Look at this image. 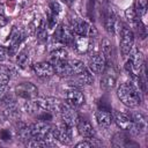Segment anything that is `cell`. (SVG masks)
I'll return each instance as SVG.
<instances>
[{
    "label": "cell",
    "instance_id": "obj_16",
    "mask_svg": "<svg viewBox=\"0 0 148 148\" xmlns=\"http://www.w3.org/2000/svg\"><path fill=\"white\" fill-rule=\"evenodd\" d=\"M95 118H96L97 124H98L101 127H109V126L112 124V121H113L112 113H111L109 110L104 109V108L98 109V110L96 111Z\"/></svg>",
    "mask_w": 148,
    "mask_h": 148
},
{
    "label": "cell",
    "instance_id": "obj_17",
    "mask_svg": "<svg viewBox=\"0 0 148 148\" xmlns=\"http://www.w3.org/2000/svg\"><path fill=\"white\" fill-rule=\"evenodd\" d=\"M76 127H77V131H79L80 135H82L83 138L90 139V138H92L95 135V131H94L92 125L88 120H86V119L79 118V121L76 124Z\"/></svg>",
    "mask_w": 148,
    "mask_h": 148
},
{
    "label": "cell",
    "instance_id": "obj_2",
    "mask_svg": "<svg viewBox=\"0 0 148 148\" xmlns=\"http://www.w3.org/2000/svg\"><path fill=\"white\" fill-rule=\"evenodd\" d=\"M69 29L72 30L73 35L75 36H86V37H94L96 36V29L88 23L86 20L80 17H73L69 23Z\"/></svg>",
    "mask_w": 148,
    "mask_h": 148
},
{
    "label": "cell",
    "instance_id": "obj_22",
    "mask_svg": "<svg viewBox=\"0 0 148 148\" xmlns=\"http://www.w3.org/2000/svg\"><path fill=\"white\" fill-rule=\"evenodd\" d=\"M77 76V79H79V81H80V83H82V84H92L94 83V76H92V73L89 71V69H87V68H84L80 74H77L76 75Z\"/></svg>",
    "mask_w": 148,
    "mask_h": 148
},
{
    "label": "cell",
    "instance_id": "obj_4",
    "mask_svg": "<svg viewBox=\"0 0 148 148\" xmlns=\"http://www.w3.org/2000/svg\"><path fill=\"white\" fill-rule=\"evenodd\" d=\"M59 112H60V117H61L62 123H65L72 127L76 126L80 117L73 106L68 105L67 103H61L60 108H59Z\"/></svg>",
    "mask_w": 148,
    "mask_h": 148
},
{
    "label": "cell",
    "instance_id": "obj_11",
    "mask_svg": "<svg viewBox=\"0 0 148 148\" xmlns=\"http://www.w3.org/2000/svg\"><path fill=\"white\" fill-rule=\"evenodd\" d=\"M84 65L82 61L76 60V59H67L65 67H64V72H62V76H71V75H77L80 74L83 69H84Z\"/></svg>",
    "mask_w": 148,
    "mask_h": 148
},
{
    "label": "cell",
    "instance_id": "obj_19",
    "mask_svg": "<svg viewBox=\"0 0 148 148\" xmlns=\"http://www.w3.org/2000/svg\"><path fill=\"white\" fill-rule=\"evenodd\" d=\"M68 59V52L65 47H57L51 52V64L58 61H65Z\"/></svg>",
    "mask_w": 148,
    "mask_h": 148
},
{
    "label": "cell",
    "instance_id": "obj_32",
    "mask_svg": "<svg viewBox=\"0 0 148 148\" xmlns=\"http://www.w3.org/2000/svg\"><path fill=\"white\" fill-rule=\"evenodd\" d=\"M7 88H8V84H2V83H0V101L6 96Z\"/></svg>",
    "mask_w": 148,
    "mask_h": 148
},
{
    "label": "cell",
    "instance_id": "obj_1",
    "mask_svg": "<svg viewBox=\"0 0 148 148\" xmlns=\"http://www.w3.org/2000/svg\"><path fill=\"white\" fill-rule=\"evenodd\" d=\"M117 96L120 102L128 108H136L141 104L139 87L133 82H124L117 89Z\"/></svg>",
    "mask_w": 148,
    "mask_h": 148
},
{
    "label": "cell",
    "instance_id": "obj_25",
    "mask_svg": "<svg viewBox=\"0 0 148 148\" xmlns=\"http://www.w3.org/2000/svg\"><path fill=\"white\" fill-rule=\"evenodd\" d=\"M10 69L7 66L0 65V83L2 84H8L10 80Z\"/></svg>",
    "mask_w": 148,
    "mask_h": 148
},
{
    "label": "cell",
    "instance_id": "obj_28",
    "mask_svg": "<svg viewBox=\"0 0 148 148\" xmlns=\"http://www.w3.org/2000/svg\"><path fill=\"white\" fill-rule=\"evenodd\" d=\"M125 16H126V18H127L130 22H132V23H135V22L139 21L134 7H128V8L125 10Z\"/></svg>",
    "mask_w": 148,
    "mask_h": 148
},
{
    "label": "cell",
    "instance_id": "obj_26",
    "mask_svg": "<svg viewBox=\"0 0 148 148\" xmlns=\"http://www.w3.org/2000/svg\"><path fill=\"white\" fill-rule=\"evenodd\" d=\"M36 34H37V37H38V39L39 40H45L46 39V37H47V34H46V24H45V22L42 20L40 21V23H39V25H37V28H36Z\"/></svg>",
    "mask_w": 148,
    "mask_h": 148
},
{
    "label": "cell",
    "instance_id": "obj_33",
    "mask_svg": "<svg viewBox=\"0 0 148 148\" xmlns=\"http://www.w3.org/2000/svg\"><path fill=\"white\" fill-rule=\"evenodd\" d=\"M0 135H1L2 140H9V138H10V134H9V132H7V131H1Z\"/></svg>",
    "mask_w": 148,
    "mask_h": 148
},
{
    "label": "cell",
    "instance_id": "obj_35",
    "mask_svg": "<svg viewBox=\"0 0 148 148\" xmlns=\"http://www.w3.org/2000/svg\"><path fill=\"white\" fill-rule=\"evenodd\" d=\"M62 1H64L67 6H69V7H71V6H73V3H74V1H75V0H62Z\"/></svg>",
    "mask_w": 148,
    "mask_h": 148
},
{
    "label": "cell",
    "instance_id": "obj_5",
    "mask_svg": "<svg viewBox=\"0 0 148 148\" xmlns=\"http://www.w3.org/2000/svg\"><path fill=\"white\" fill-rule=\"evenodd\" d=\"M53 130V134H54V138L56 140H58L60 143L62 145H69L72 142V126L65 124V123H61L54 127H52Z\"/></svg>",
    "mask_w": 148,
    "mask_h": 148
},
{
    "label": "cell",
    "instance_id": "obj_18",
    "mask_svg": "<svg viewBox=\"0 0 148 148\" xmlns=\"http://www.w3.org/2000/svg\"><path fill=\"white\" fill-rule=\"evenodd\" d=\"M73 45L76 52L86 53L90 49V38L86 36H75L73 39Z\"/></svg>",
    "mask_w": 148,
    "mask_h": 148
},
{
    "label": "cell",
    "instance_id": "obj_21",
    "mask_svg": "<svg viewBox=\"0 0 148 148\" xmlns=\"http://www.w3.org/2000/svg\"><path fill=\"white\" fill-rule=\"evenodd\" d=\"M101 50H102L103 57L108 61L112 57V43H111V40H109L108 38H104L102 40V44H101Z\"/></svg>",
    "mask_w": 148,
    "mask_h": 148
},
{
    "label": "cell",
    "instance_id": "obj_13",
    "mask_svg": "<svg viewBox=\"0 0 148 148\" xmlns=\"http://www.w3.org/2000/svg\"><path fill=\"white\" fill-rule=\"evenodd\" d=\"M131 118L133 121V127L131 130V133L136 134V135L143 133L146 131V127H147L146 117L140 112H134L131 114Z\"/></svg>",
    "mask_w": 148,
    "mask_h": 148
},
{
    "label": "cell",
    "instance_id": "obj_20",
    "mask_svg": "<svg viewBox=\"0 0 148 148\" xmlns=\"http://www.w3.org/2000/svg\"><path fill=\"white\" fill-rule=\"evenodd\" d=\"M114 84H116V75L113 74L105 73L101 79V88L103 90H110L114 87Z\"/></svg>",
    "mask_w": 148,
    "mask_h": 148
},
{
    "label": "cell",
    "instance_id": "obj_23",
    "mask_svg": "<svg viewBox=\"0 0 148 148\" xmlns=\"http://www.w3.org/2000/svg\"><path fill=\"white\" fill-rule=\"evenodd\" d=\"M17 65L21 68H25L28 62H29V50L27 47H24L23 50H21L17 54V59H16Z\"/></svg>",
    "mask_w": 148,
    "mask_h": 148
},
{
    "label": "cell",
    "instance_id": "obj_7",
    "mask_svg": "<svg viewBox=\"0 0 148 148\" xmlns=\"http://www.w3.org/2000/svg\"><path fill=\"white\" fill-rule=\"evenodd\" d=\"M15 94L21 98L32 99L38 96V89L31 82H22L15 87Z\"/></svg>",
    "mask_w": 148,
    "mask_h": 148
},
{
    "label": "cell",
    "instance_id": "obj_14",
    "mask_svg": "<svg viewBox=\"0 0 148 148\" xmlns=\"http://www.w3.org/2000/svg\"><path fill=\"white\" fill-rule=\"evenodd\" d=\"M112 117H113V120L116 121V124L118 125L119 128L131 132V130L133 127V121H132L131 116L123 113V112H119V111H114Z\"/></svg>",
    "mask_w": 148,
    "mask_h": 148
},
{
    "label": "cell",
    "instance_id": "obj_9",
    "mask_svg": "<svg viewBox=\"0 0 148 148\" xmlns=\"http://www.w3.org/2000/svg\"><path fill=\"white\" fill-rule=\"evenodd\" d=\"M89 71L94 74H102L106 68V60L102 53H95L89 58Z\"/></svg>",
    "mask_w": 148,
    "mask_h": 148
},
{
    "label": "cell",
    "instance_id": "obj_30",
    "mask_svg": "<svg viewBox=\"0 0 148 148\" xmlns=\"http://www.w3.org/2000/svg\"><path fill=\"white\" fill-rule=\"evenodd\" d=\"M94 145H92V142H90V141H88V140H84V141H81V142H77L76 145H75V147L76 148H81V147H83V148H89V147H92Z\"/></svg>",
    "mask_w": 148,
    "mask_h": 148
},
{
    "label": "cell",
    "instance_id": "obj_15",
    "mask_svg": "<svg viewBox=\"0 0 148 148\" xmlns=\"http://www.w3.org/2000/svg\"><path fill=\"white\" fill-rule=\"evenodd\" d=\"M117 13L113 8H108L105 15H104V28L105 30L113 35L114 31H116V28H117Z\"/></svg>",
    "mask_w": 148,
    "mask_h": 148
},
{
    "label": "cell",
    "instance_id": "obj_24",
    "mask_svg": "<svg viewBox=\"0 0 148 148\" xmlns=\"http://www.w3.org/2000/svg\"><path fill=\"white\" fill-rule=\"evenodd\" d=\"M130 143V139L125 133H117L113 136V145L117 147H124Z\"/></svg>",
    "mask_w": 148,
    "mask_h": 148
},
{
    "label": "cell",
    "instance_id": "obj_34",
    "mask_svg": "<svg viewBox=\"0 0 148 148\" xmlns=\"http://www.w3.org/2000/svg\"><path fill=\"white\" fill-rule=\"evenodd\" d=\"M6 24H7V20H6V17H5L2 14H0V28L5 27Z\"/></svg>",
    "mask_w": 148,
    "mask_h": 148
},
{
    "label": "cell",
    "instance_id": "obj_6",
    "mask_svg": "<svg viewBox=\"0 0 148 148\" xmlns=\"http://www.w3.org/2000/svg\"><path fill=\"white\" fill-rule=\"evenodd\" d=\"M53 39L60 44H65V45H69L73 44V39H74V35L72 32V30L69 29V25L66 24H59L56 28V31L53 34Z\"/></svg>",
    "mask_w": 148,
    "mask_h": 148
},
{
    "label": "cell",
    "instance_id": "obj_12",
    "mask_svg": "<svg viewBox=\"0 0 148 148\" xmlns=\"http://www.w3.org/2000/svg\"><path fill=\"white\" fill-rule=\"evenodd\" d=\"M34 72L37 76L46 79V77H51L54 74V68L52 66L51 62L47 61H40V62H36L34 66Z\"/></svg>",
    "mask_w": 148,
    "mask_h": 148
},
{
    "label": "cell",
    "instance_id": "obj_10",
    "mask_svg": "<svg viewBox=\"0 0 148 148\" xmlns=\"http://www.w3.org/2000/svg\"><path fill=\"white\" fill-rule=\"evenodd\" d=\"M65 99H66V103L68 105L73 106L74 109L80 108L84 103V96H83V94L77 88H69V89H67L66 94H65Z\"/></svg>",
    "mask_w": 148,
    "mask_h": 148
},
{
    "label": "cell",
    "instance_id": "obj_27",
    "mask_svg": "<svg viewBox=\"0 0 148 148\" xmlns=\"http://www.w3.org/2000/svg\"><path fill=\"white\" fill-rule=\"evenodd\" d=\"M135 13H136V16L138 18H140L142 15L146 14V9H147V6H146V0H138L136 3H135Z\"/></svg>",
    "mask_w": 148,
    "mask_h": 148
},
{
    "label": "cell",
    "instance_id": "obj_31",
    "mask_svg": "<svg viewBox=\"0 0 148 148\" xmlns=\"http://www.w3.org/2000/svg\"><path fill=\"white\" fill-rule=\"evenodd\" d=\"M7 56H8V51L3 46H0V62L5 61L7 59Z\"/></svg>",
    "mask_w": 148,
    "mask_h": 148
},
{
    "label": "cell",
    "instance_id": "obj_29",
    "mask_svg": "<svg viewBox=\"0 0 148 148\" xmlns=\"http://www.w3.org/2000/svg\"><path fill=\"white\" fill-rule=\"evenodd\" d=\"M49 10H51L54 14H58L61 12V6L59 5V2H57L56 0H50L49 1Z\"/></svg>",
    "mask_w": 148,
    "mask_h": 148
},
{
    "label": "cell",
    "instance_id": "obj_3",
    "mask_svg": "<svg viewBox=\"0 0 148 148\" xmlns=\"http://www.w3.org/2000/svg\"><path fill=\"white\" fill-rule=\"evenodd\" d=\"M134 44V34L131 29L123 27L120 29V42H119V47L123 57H127L130 52L133 49Z\"/></svg>",
    "mask_w": 148,
    "mask_h": 148
},
{
    "label": "cell",
    "instance_id": "obj_8",
    "mask_svg": "<svg viewBox=\"0 0 148 148\" xmlns=\"http://www.w3.org/2000/svg\"><path fill=\"white\" fill-rule=\"evenodd\" d=\"M52 131V127L44 120L34 123L30 125V133H31V140L37 139V140H45V138L50 134Z\"/></svg>",
    "mask_w": 148,
    "mask_h": 148
}]
</instances>
